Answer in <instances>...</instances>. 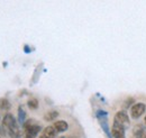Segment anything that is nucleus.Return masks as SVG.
I'll return each instance as SVG.
<instances>
[{
	"label": "nucleus",
	"mask_w": 146,
	"mask_h": 138,
	"mask_svg": "<svg viewBox=\"0 0 146 138\" xmlns=\"http://www.w3.org/2000/svg\"><path fill=\"white\" fill-rule=\"evenodd\" d=\"M2 127L5 133H7L10 138H20V129H19V125L16 118L11 115V113H7L5 115L3 119H2Z\"/></svg>",
	"instance_id": "1"
},
{
	"label": "nucleus",
	"mask_w": 146,
	"mask_h": 138,
	"mask_svg": "<svg viewBox=\"0 0 146 138\" xmlns=\"http://www.w3.org/2000/svg\"><path fill=\"white\" fill-rule=\"evenodd\" d=\"M23 127L25 130V138H35L42 130L40 126L34 123L33 120H26V122L23 125Z\"/></svg>",
	"instance_id": "2"
},
{
	"label": "nucleus",
	"mask_w": 146,
	"mask_h": 138,
	"mask_svg": "<svg viewBox=\"0 0 146 138\" xmlns=\"http://www.w3.org/2000/svg\"><path fill=\"white\" fill-rule=\"evenodd\" d=\"M96 117H97V119L99 121V123H100L102 130L106 133V135L109 138H112L111 131H110L109 126H108V112L105 111V110H98V111L96 112Z\"/></svg>",
	"instance_id": "3"
},
{
	"label": "nucleus",
	"mask_w": 146,
	"mask_h": 138,
	"mask_svg": "<svg viewBox=\"0 0 146 138\" xmlns=\"http://www.w3.org/2000/svg\"><path fill=\"white\" fill-rule=\"evenodd\" d=\"M146 110V104L143 102H137L134 104L130 108V117L133 119H138L141 118L142 115H144Z\"/></svg>",
	"instance_id": "4"
},
{
	"label": "nucleus",
	"mask_w": 146,
	"mask_h": 138,
	"mask_svg": "<svg viewBox=\"0 0 146 138\" xmlns=\"http://www.w3.org/2000/svg\"><path fill=\"white\" fill-rule=\"evenodd\" d=\"M113 121L123 125L124 127L127 128L129 126V122H130V119H129V116L127 115V112L125 110H119L116 115H115V118H113Z\"/></svg>",
	"instance_id": "5"
},
{
	"label": "nucleus",
	"mask_w": 146,
	"mask_h": 138,
	"mask_svg": "<svg viewBox=\"0 0 146 138\" xmlns=\"http://www.w3.org/2000/svg\"><path fill=\"white\" fill-rule=\"evenodd\" d=\"M133 137L134 138H146V127L144 125H136L133 128Z\"/></svg>",
	"instance_id": "6"
},
{
	"label": "nucleus",
	"mask_w": 146,
	"mask_h": 138,
	"mask_svg": "<svg viewBox=\"0 0 146 138\" xmlns=\"http://www.w3.org/2000/svg\"><path fill=\"white\" fill-rule=\"evenodd\" d=\"M57 135V131L54 128V126H47L42 130V134L39 138H55Z\"/></svg>",
	"instance_id": "7"
},
{
	"label": "nucleus",
	"mask_w": 146,
	"mask_h": 138,
	"mask_svg": "<svg viewBox=\"0 0 146 138\" xmlns=\"http://www.w3.org/2000/svg\"><path fill=\"white\" fill-rule=\"evenodd\" d=\"M53 126H54V128L56 129L57 133H63V131L68 130V128H69V123L65 120L55 121L54 123H53Z\"/></svg>",
	"instance_id": "8"
},
{
	"label": "nucleus",
	"mask_w": 146,
	"mask_h": 138,
	"mask_svg": "<svg viewBox=\"0 0 146 138\" xmlns=\"http://www.w3.org/2000/svg\"><path fill=\"white\" fill-rule=\"evenodd\" d=\"M18 121L21 126L26 122V112H25V110L21 105L18 107Z\"/></svg>",
	"instance_id": "9"
},
{
	"label": "nucleus",
	"mask_w": 146,
	"mask_h": 138,
	"mask_svg": "<svg viewBox=\"0 0 146 138\" xmlns=\"http://www.w3.org/2000/svg\"><path fill=\"white\" fill-rule=\"evenodd\" d=\"M57 117H58V112L57 111H50L44 116V119L46 121H52L54 120L55 118H57Z\"/></svg>",
	"instance_id": "10"
},
{
	"label": "nucleus",
	"mask_w": 146,
	"mask_h": 138,
	"mask_svg": "<svg viewBox=\"0 0 146 138\" xmlns=\"http://www.w3.org/2000/svg\"><path fill=\"white\" fill-rule=\"evenodd\" d=\"M0 109H2V110H8V109H10V102H9L6 98H1V99H0Z\"/></svg>",
	"instance_id": "11"
},
{
	"label": "nucleus",
	"mask_w": 146,
	"mask_h": 138,
	"mask_svg": "<svg viewBox=\"0 0 146 138\" xmlns=\"http://www.w3.org/2000/svg\"><path fill=\"white\" fill-rule=\"evenodd\" d=\"M27 105H28V108L29 109H37L38 108V100L35 99V98H32V99H29L28 101H27Z\"/></svg>",
	"instance_id": "12"
},
{
	"label": "nucleus",
	"mask_w": 146,
	"mask_h": 138,
	"mask_svg": "<svg viewBox=\"0 0 146 138\" xmlns=\"http://www.w3.org/2000/svg\"><path fill=\"white\" fill-rule=\"evenodd\" d=\"M134 104V98H128L127 100L124 102V108L127 109L129 105H133Z\"/></svg>",
	"instance_id": "13"
},
{
	"label": "nucleus",
	"mask_w": 146,
	"mask_h": 138,
	"mask_svg": "<svg viewBox=\"0 0 146 138\" xmlns=\"http://www.w3.org/2000/svg\"><path fill=\"white\" fill-rule=\"evenodd\" d=\"M0 133H1V134H5V130H3V127H1V126H0Z\"/></svg>",
	"instance_id": "14"
},
{
	"label": "nucleus",
	"mask_w": 146,
	"mask_h": 138,
	"mask_svg": "<svg viewBox=\"0 0 146 138\" xmlns=\"http://www.w3.org/2000/svg\"><path fill=\"white\" fill-rule=\"evenodd\" d=\"M60 138H68V137H65V136H62V137H60Z\"/></svg>",
	"instance_id": "15"
},
{
	"label": "nucleus",
	"mask_w": 146,
	"mask_h": 138,
	"mask_svg": "<svg viewBox=\"0 0 146 138\" xmlns=\"http://www.w3.org/2000/svg\"><path fill=\"white\" fill-rule=\"evenodd\" d=\"M145 123H146V116H145Z\"/></svg>",
	"instance_id": "16"
},
{
	"label": "nucleus",
	"mask_w": 146,
	"mask_h": 138,
	"mask_svg": "<svg viewBox=\"0 0 146 138\" xmlns=\"http://www.w3.org/2000/svg\"><path fill=\"white\" fill-rule=\"evenodd\" d=\"M0 138H1V136H0Z\"/></svg>",
	"instance_id": "17"
},
{
	"label": "nucleus",
	"mask_w": 146,
	"mask_h": 138,
	"mask_svg": "<svg viewBox=\"0 0 146 138\" xmlns=\"http://www.w3.org/2000/svg\"><path fill=\"white\" fill-rule=\"evenodd\" d=\"M133 138H134V137H133Z\"/></svg>",
	"instance_id": "18"
}]
</instances>
